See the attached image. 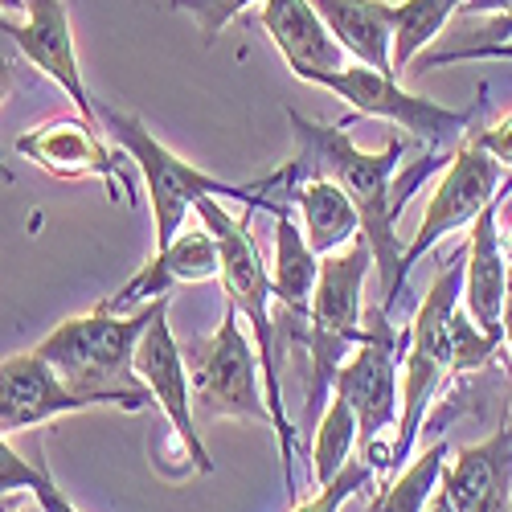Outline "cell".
Returning a JSON list of instances; mask_svg holds the SVG:
<instances>
[{"instance_id":"1","label":"cell","mask_w":512,"mask_h":512,"mask_svg":"<svg viewBox=\"0 0 512 512\" xmlns=\"http://www.w3.org/2000/svg\"><path fill=\"white\" fill-rule=\"evenodd\" d=\"M373 271V250L369 238L357 234L349 246H340L320 259V279L312 291L308 316L279 308L275 316V336L283 340V353H300L308 361V386H304V426H312L332 390L336 373L345 357L361 345L365 336V312H361V291Z\"/></svg>"},{"instance_id":"2","label":"cell","mask_w":512,"mask_h":512,"mask_svg":"<svg viewBox=\"0 0 512 512\" xmlns=\"http://www.w3.org/2000/svg\"><path fill=\"white\" fill-rule=\"evenodd\" d=\"M295 132V160L283 168L287 181L328 177L349 193V201L361 213V234L369 238L373 267L386 279V295L394 287L398 263H402V238H398V205H394V173L406 144L394 136L386 152H361L340 123H316L300 111H287ZM283 181V185H287Z\"/></svg>"},{"instance_id":"3","label":"cell","mask_w":512,"mask_h":512,"mask_svg":"<svg viewBox=\"0 0 512 512\" xmlns=\"http://www.w3.org/2000/svg\"><path fill=\"white\" fill-rule=\"evenodd\" d=\"M168 308V295L132 316H107V312H87L62 320L41 345L33 349L46 361L74 394H87L99 406H119V410H144L152 394L136 373V349L148 324Z\"/></svg>"},{"instance_id":"4","label":"cell","mask_w":512,"mask_h":512,"mask_svg":"<svg viewBox=\"0 0 512 512\" xmlns=\"http://www.w3.org/2000/svg\"><path fill=\"white\" fill-rule=\"evenodd\" d=\"M197 218L213 234L222 250V283H226V300L238 308V316L250 324L254 336V353L263 365V386H267V406H271V431L279 443V463H283V480L287 492L295 496V426L287 422L283 410V381H279V336H275V316H271V271L263 263V250L246 230V218H230L222 209V197H201L197 201Z\"/></svg>"},{"instance_id":"5","label":"cell","mask_w":512,"mask_h":512,"mask_svg":"<svg viewBox=\"0 0 512 512\" xmlns=\"http://www.w3.org/2000/svg\"><path fill=\"white\" fill-rule=\"evenodd\" d=\"M99 107V103H95ZM99 123L107 127V136L115 140V148H123L132 156V164L140 168V177L148 185V201H152V222H156V246H168L181 230H185V218L197 209L201 197H234L250 209H267L275 213L279 205L267 201L263 193H271L275 185L287 181L283 168H275L271 177L254 181V185H230V181H218L201 173L197 164L181 160L177 152H168L152 132L148 123L132 111H115V107H99Z\"/></svg>"},{"instance_id":"6","label":"cell","mask_w":512,"mask_h":512,"mask_svg":"<svg viewBox=\"0 0 512 512\" xmlns=\"http://www.w3.org/2000/svg\"><path fill=\"white\" fill-rule=\"evenodd\" d=\"M463 263H467V246H459L451 259L439 263L418 312L410 316L406 353H402V414L394 426L390 472H402L414 459V439L422 435L431 402L443 390V381H451V316L463 300Z\"/></svg>"},{"instance_id":"7","label":"cell","mask_w":512,"mask_h":512,"mask_svg":"<svg viewBox=\"0 0 512 512\" xmlns=\"http://www.w3.org/2000/svg\"><path fill=\"white\" fill-rule=\"evenodd\" d=\"M185 369H189V390H193V414L213 422V418H250L271 426V406H267V386H263V365L259 353L250 349L242 332L238 308L226 300L222 328L189 340L181 349Z\"/></svg>"},{"instance_id":"8","label":"cell","mask_w":512,"mask_h":512,"mask_svg":"<svg viewBox=\"0 0 512 512\" xmlns=\"http://www.w3.org/2000/svg\"><path fill=\"white\" fill-rule=\"evenodd\" d=\"M312 87H324L332 91L336 99H345L357 115H377V119H390L398 132L414 136L418 144H426V152H447V148H459V140L472 132V119L480 111V103L463 107V111H451L435 99H422L414 91H406L394 74H381V70H369V66H345V70H308L300 74Z\"/></svg>"},{"instance_id":"9","label":"cell","mask_w":512,"mask_h":512,"mask_svg":"<svg viewBox=\"0 0 512 512\" xmlns=\"http://www.w3.org/2000/svg\"><path fill=\"white\" fill-rule=\"evenodd\" d=\"M365 336L361 345L345 357L336 373V390L357 414V443L361 459L373 467L381 431L398 426L402 414V353H406V332L394 328L386 308L365 312Z\"/></svg>"},{"instance_id":"10","label":"cell","mask_w":512,"mask_h":512,"mask_svg":"<svg viewBox=\"0 0 512 512\" xmlns=\"http://www.w3.org/2000/svg\"><path fill=\"white\" fill-rule=\"evenodd\" d=\"M504 164L480 148V140L467 132L459 140V148L451 152V164H447V173L443 181L435 185L431 201H426V213H422V222H418V234L410 238V246L402 250V263H398V275H394V287L386 295V312H394L398 304V295H402V283L406 275L414 271V263L422 259V254H431L447 234L463 230V226H472L480 213L504 193Z\"/></svg>"},{"instance_id":"11","label":"cell","mask_w":512,"mask_h":512,"mask_svg":"<svg viewBox=\"0 0 512 512\" xmlns=\"http://www.w3.org/2000/svg\"><path fill=\"white\" fill-rule=\"evenodd\" d=\"M21 9H25V21L0 17V37H5L9 50L21 54L33 70L54 78L66 91V99L74 103V111L99 127V107L87 91V82H82V66H78V54H74L66 0H21Z\"/></svg>"},{"instance_id":"12","label":"cell","mask_w":512,"mask_h":512,"mask_svg":"<svg viewBox=\"0 0 512 512\" xmlns=\"http://www.w3.org/2000/svg\"><path fill=\"white\" fill-rule=\"evenodd\" d=\"M136 373L144 381V390L152 394V402L164 410L168 426L189 459V467H197L201 476L213 472V459L197 435V414H193V390H189V369H185V353L177 345L173 328H168V308L148 324V332L140 336L136 349Z\"/></svg>"},{"instance_id":"13","label":"cell","mask_w":512,"mask_h":512,"mask_svg":"<svg viewBox=\"0 0 512 512\" xmlns=\"http://www.w3.org/2000/svg\"><path fill=\"white\" fill-rule=\"evenodd\" d=\"M17 152L33 160L41 173L62 177V181H82V177H99L111 197L136 205V189L127 181L119 156L99 140V127L87 119H46L33 132L17 140Z\"/></svg>"},{"instance_id":"14","label":"cell","mask_w":512,"mask_h":512,"mask_svg":"<svg viewBox=\"0 0 512 512\" xmlns=\"http://www.w3.org/2000/svg\"><path fill=\"white\" fill-rule=\"evenodd\" d=\"M218 275H222V250L213 242V234L205 226L181 230L168 246H156L152 259L115 295L99 300L95 308L107 316H132V312L164 300V295L181 283H205V279H218Z\"/></svg>"},{"instance_id":"15","label":"cell","mask_w":512,"mask_h":512,"mask_svg":"<svg viewBox=\"0 0 512 512\" xmlns=\"http://www.w3.org/2000/svg\"><path fill=\"white\" fill-rule=\"evenodd\" d=\"M439 488L455 512H512V414L484 439L455 455L443 467Z\"/></svg>"},{"instance_id":"16","label":"cell","mask_w":512,"mask_h":512,"mask_svg":"<svg viewBox=\"0 0 512 512\" xmlns=\"http://www.w3.org/2000/svg\"><path fill=\"white\" fill-rule=\"evenodd\" d=\"M512 193V173L504 181V193L467 226V263H463V308L488 332L492 340H504V295H508V254L500 246L496 213L500 201Z\"/></svg>"},{"instance_id":"17","label":"cell","mask_w":512,"mask_h":512,"mask_svg":"<svg viewBox=\"0 0 512 512\" xmlns=\"http://www.w3.org/2000/svg\"><path fill=\"white\" fill-rule=\"evenodd\" d=\"M0 402L9 406V418L0 422V431H29V426H41L58 414L99 406L87 394H74L37 353H17L0 361Z\"/></svg>"},{"instance_id":"18","label":"cell","mask_w":512,"mask_h":512,"mask_svg":"<svg viewBox=\"0 0 512 512\" xmlns=\"http://www.w3.org/2000/svg\"><path fill=\"white\" fill-rule=\"evenodd\" d=\"M259 21L295 78L308 70H345L353 62L345 46L328 33L324 17L312 9V0H263Z\"/></svg>"},{"instance_id":"19","label":"cell","mask_w":512,"mask_h":512,"mask_svg":"<svg viewBox=\"0 0 512 512\" xmlns=\"http://www.w3.org/2000/svg\"><path fill=\"white\" fill-rule=\"evenodd\" d=\"M345 54L369 70L394 74V5L390 0H312Z\"/></svg>"},{"instance_id":"20","label":"cell","mask_w":512,"mask_h":512,"mask_svg":"<svg viewBox=\"0 0 512 512\" xmlns=\"http://www.w3.org/2000/svg\"><path fill=\"white\" fill-rule=\"evenodd\" d=\"M291 193V201L300 205L304 218V238L308 246L320 254H332L340 246H349L361 234V213L349 201V193L328 177H308V181H287L283 185Z\"/></svg>"},{"instance_id":"21","label":"cell","mask_w":512,"mask_h":512,"mask_svg":"<svg viewBox=\"0 0 512 512\" xmlns=\"http://www.w3.org/2000/svg\"><path fill=\"white\" fill-rule=\"evenodd\" d=\"M275 259H271V291H275V304L287 312H300L308 316L312 308V291L320 279V254L308 246L304 226L291 222L287 205H279L275 213Z\"/></svg>"},{"instance_id":"22","label":"cell","mask_w":512,"mask_h":512,"mask_svg":"<svg viewBox=\"0 0 512 512\" xmlns=\"http://www.w3.org/2000/svg\"><path fill=\"white\" fill-rule=\"evenodd\" d=\"M467 0H398L394 5V78L402 82L410 62L447 29Z\"/></svg>"},{"instance_id":"23","label":"cell","mask_w":512,"mask_h":512,"mask_svg":"<svg viewBox=\"0 0 512 512\" xmlns=\"http://www.w3.org/2000/svg\"><path fill=\"white\" fill-rule=\"evenodd\" d=\"M353 447H357V414L345 398L332 394L312 439V484L316 488L332 484L340 476V467L353 459Z\"/></svg>"},{"instance_id":"24","label":"cell","mask_w":512,"mask_h":512,"mask_svg":"<svg viewBox=\"0 0 512 512\" xmlns=\"http://www.w3.org/2000/svg\"><path fill=\"white\" fill-rule=\"evenodd\" d=\"M443 459H447V443H435L426 455L410 459L394 476V484H386L369 500V512H426V504H431L443 480V467H447Z\"/></svg>"},{"instance_id":"25","label":"cell","mask_w":512,"mask_h":512,"mask_svg":"<svg viewBox=\"0 0 512 512\" xmlns=\"http://www.w3.org/2000/svg\"><path fill=\"white\" fill-rule=\"evenodd\" d=\"M500 345H504V340H492L488 332H480V324L467 316V308H463V300H459V308H455V316H451V377L484 369V365L496 357Z\"/></svg>"},{"instance_id":"26","label":"cell","mask_w":512,"mask_h":512,"mask_svg":"<svg viewBox=\"0 0 512 512\" xmlns=\"http://www.w3.org/2000/svg\"><path fill=\"white\" fill-rule=\"evenodd\" d=\"M377 472L365 463V459H349L345 467H340V476L332 480V484H324L316 496H308V500H295V508L291 512H340L349 504V496H357L369 480H373Z\"/></svg>"},{"instance_id":"27","label":"cell","mask_w":512,"mask_h":512,"mask_svg":"<svg viewBox=\"0 0 512 512\" xmlns=\"http://www.w3.org/2000/svg\"><path fill=\"white\" fill-rule=\"evenodd\" d=\"M254 0H168L173 13H189L197 25H201V37L213 41L234 17H242Z\"/></svg>"},{"instance_id":"28","label":"cell","mask_w":512,"mask_h":512,"mask_svg":"<svg viewBox=\"0 0 512 512\" xmlns=\"http://www.w3.org/2000/svg\"><path fill=\"white\" fill-rule=\"evenodd\" d=\"M50 467L41 459H25L21 451L9 447L5 431H0V496H13V492H33L41 480H46Z\"/></svg>"},{"instance_id":"29","label":"cell","mask_w":512,"mask_h":512,"mask_svg":"<svg viewBox=\"0 0 512 512\" xmlns=\"http://www.w3.org/2000/svg\"><path fill=\"white\" fill-rule=\"evenodd\" d=\"M455 62H512V41H500V46H443V50L414 58L406 74H431V70L455 66Z\"/></svg>"},{"instance_id":"30","label":"cell","mask_w":512,"mask_h":512,"mask_svg":"<svg viewBox=\"0 0 512 512\" xmlns=\"http://www.w3.org/2000/svg\"><path fill=\"white\" fill-rule=\"evenodd\" d=\"M472 136L480 140V148H484V152H492L504 168H512V115L496 119L492 127H484V132H476V127H472Z\"/></svg>"},{"instance_id":"31","label":"cell","mask_w":512,"mask_h":512,"mask_svg":"<svg viewBox=\"0 0 512 512\" xmlns=\"http://www.w3.org/2000/svg\"><path fill=\"white\" fill-rule=\"evenodd\" d=\"M33 496H37L41 512H78V508L58 492V484H54V476H50V472H46V480H41V484L33 488Z\"/></svg>"},{"instance_id":"32","label":"cell","mask_w":512,"mask_h":512,"mask_svg":"<svg viewBox=\"0 0 512 512\" xmlns=\"http://www.w3.org/2000/svg\"><path fill=\"white\" fill-rule=\"evenodd\" d=\"M500 41H512V9H508V13H500L488 29L472 33V41H467V46H500Z\"/></svg>"},{"instance_id":"33","label":"cell","mask_w":512,"mask_h":512,"mask_svg":"<svg viewBox=\"0 0 512 512\" xmlns=\"http://www.w3.org/2000/svg\"><path fill=\"white\" fill-rule=\"evenodd\" d=\"M17 91V54L9 50V41L0 37V107H5V99Z\"/></svg>"},{"instance_id":"34","label":"cell","mask_w":512,"mask_h":512,"mask_svg":"<svg viewBox=\"0 0 512 512\" xmlns=\"http://www.w3.org/2000/svg\"><path fill=\"white\" fill-rule=\"evenodd\" d=\"M512 0H467L463 13H508Z\"/></svg>"},{"instance_id":"35","label":"cell","mask_w":512,"mask_h":512,"mask_svg":"<svg viewBox=\"0 0 512 512\" xmlns=\"http://www.w3.org/2000/svg\"><path fill=\"white\" fill-rule=\"evenodd\" d=\"M426 512H455V508H451V500H447V492H443V488H439V492H435V496H431V504H426Z\"/></svg>"},{"instance_id":"36","label":"cell","mask_w":512,"mask_h":512,"mask_svg":"<svg viewBox=\"0 0 512 512\" xmlns=\"http://www.w3.org/2000/svg\"><path fill=\"white\" fill-rule=\"evenodd\" d=\"M500 246H504V254H508V263H512V230H500Z\"/></svg>"},{"instance_id":"37","label":"cell","mask_w":512,"mask_h":512,"mask_svg":"<svg viewBox=\"0 0 512 512\" xmlns=\"http://www.w3.org/2000/svg\"><path fill=\"white\" fill-rule=\"evenodd\" d=\"M0 181H13V173H9V168H5V160H0Z\"/></svg>"},{"instance_id":"38","label":"cell","mask_w":512,"mask_h":512,"mask_svg":"<svg viewBox=\"0 0 512 512\" xmlns=\"http://www.w3.org/2000/svg\"><path fill=\"white\" fill-rule=\"evenodd\" d=\"M0 9H21V0H0Z\"/></svg>"},{"instance_id":"39","label":"cell","mask_w":512,"mask_h":512,"mask_svg":"<svg viewBox=\"0 0 512 512\" xmlns=\"http://www.w3.org/2000/svg\"><path fill=\"white\" fill-rule=\"evenodd\" d=\"M5 418H9V406H5V402H0V422H5Z\"/></svg>"},{"instance_id":"40","label":"cell","mask_w":512,"mask_h":512,"mask_svg":"<svg viewBox=\"0 0 512 512\" xmlns=\"http://www.w3.org/2000/svg\"><path fill=\"white\" fill-rule=\"evenodd\" d=\"M0 512H9V504H0Z\"/></svg>"}]
</instances>
